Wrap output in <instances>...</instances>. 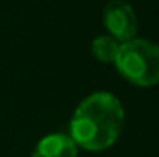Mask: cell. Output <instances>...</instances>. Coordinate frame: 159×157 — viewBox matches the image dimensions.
Wrapping results in <instances>:
<instances>
[{
  "label": "cell",
  "mask_w": 159,
  "mask_h": 157,
  "mask_svg": "<svg viewBox=\"0 0 159 157\" xmlns=\"http://www.w3.org/2000/svg\"><path fill=\"white\" fill-rule=\"evenodd\" d=\"M115 65L120 74L137 87L159 85V44L141 37L120 43Z\"/></svg>",
  "instance_id": "7a4b0ae2"
},
{
  "label": "cell",
  "mask_w": 159,
  "mask_h": 157,
  "mask_svg": "<svg viewBox=\"0 0 159 157\" xmlns=\"http://www.w3.org/2000/svg\"><path fill=\"white\" fill-rule=\"evenodd\" d=\"M32 157H78V146L67 133H50L37 142Z\"/></svg>",
  "instance_id": "277c9868"
},
{
  "label": "cell",
  "mask_w": 159,
  "mask_h": 157,
  "mask_svg": "<svg viewBox=\"0 0 159 157\" xmlns=\"http://www.w3.org/2000/svg\"><path fill=\"white\" fill-rule=\"evenodd\" d=\"M104 26L113 39L126 43L137 37L139 20L133 7L124 0H111L104 7Z\"/></svg>",
  "instance_id": "3957f363"
},
{
  "label": "cell",
  "mask_w": 159,
  "mask_h": 157,
  "mask_svg": "<svg viewBox=\"0 0 159 157\" xmlns=\"http://www.w3.org/2000/svg\"><path fill=\"white\" fill-rule=\"evenodd\" d=\"M124 128V107L120 100L106 91L89 94L80 102L70 118L69 137L89 152H104L119 141Z\"/></svg>",
  "instance_id": "6da1fadb"
},
{
  "label": "cell",
  "mask_w": 159,
  "mask_h": 157,
  "mask_svg": "<svg viewBox=\"0 0 159 157\" xmlns=\"http://www.w3.org/2000/svg\"><path fill=\"white\" fill-rule=\"evenodd\" d=\"M119 48H120V43L117 39H113L111 35H100L91 44L93 56L102 63H115Z\"/></svg>",
  "instance_id": "5b68a950"
}]
</instances>
